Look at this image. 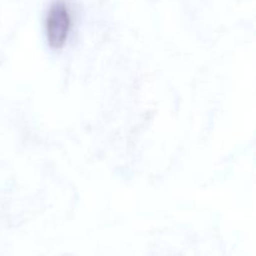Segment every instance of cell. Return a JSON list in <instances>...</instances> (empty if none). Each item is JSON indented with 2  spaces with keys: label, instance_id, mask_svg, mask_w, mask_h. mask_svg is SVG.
I'll list each match as a JSON object with an SVG mask.
<instances>
[{
  "label": "cell",
  "instance_id": "obj_1",
  "mask_svg": "<svg viewBox=\"0 0 256 256\" xmlns=\"http://www.w3.org/2000/svg\"><path fill=\"white\" fill-rule=\"evenodd\" d=\"M72 29V15L65 2H58L50 6L45 18V36L52 49H60L69 39Z\"/></svg>",
  "mask_w": 256,
  "mask_h": 256
}]
</instances>
